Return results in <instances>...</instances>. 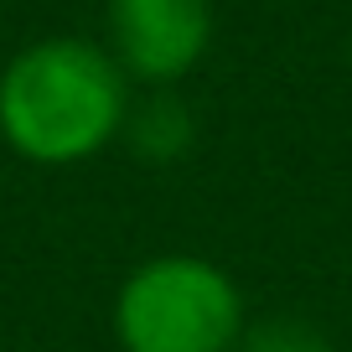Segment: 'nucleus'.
Masks as SVG:
<instances>
[{"mask_svg": "<svg viewBox=\"0 0 352 352\" xmlns=\"http://www.w3.org/2000/svg\"><path fill=\"white\" fill-rule=\"evenodd\" d=\"M130 94L109 47L83 36H47L0 73V135L36 166H73L99 155L124 130Z\"/></svg>", "mask_w": 352, "mask_h": 352, "instance_id": "1", "label": "nucleus"}, {"mask_svg": "<svg viewBox=\"0 0 352 352\" xmlns=\"http://www.w3.org/2000/svg\"><path fill=\"white\" fill-rule=\"evenodd\" d=\"M114 331L124 352H239L243 296L212 259L161 254L120 285Z\"/></svg>", "mask_w": 352, "mask_h": 352, "instance_id": "2", "label": "nucleus"}, {"mask_svg": "<svg viewBox=\"0 0 352 352\" xmlns=\"http://www.w3.org/2000/svg\"><path fill=\"white\" fill-rule=\"evenodd\" d=\"M212 0H109V52L140 83H176L208 57Z\"/></svg>", "mask_w": 352, "mask_h": 352, "instance_id": "3", "label": "nucleus"}, {"mask_svg": "<svg viewBox=\"0 0 352 352\" xmlns=\"http://www.w3.org/2000/svg\"><path fill=\"white\" fill-rule=\"evenodd\" d=\"M239 352H331V337L316 321L300 316H264L254 327H243Z\"/></svg>", "mask_w": 352, "mask_h": 352, "instance_id": "4", "label": "nucleus"}]
</instances>
